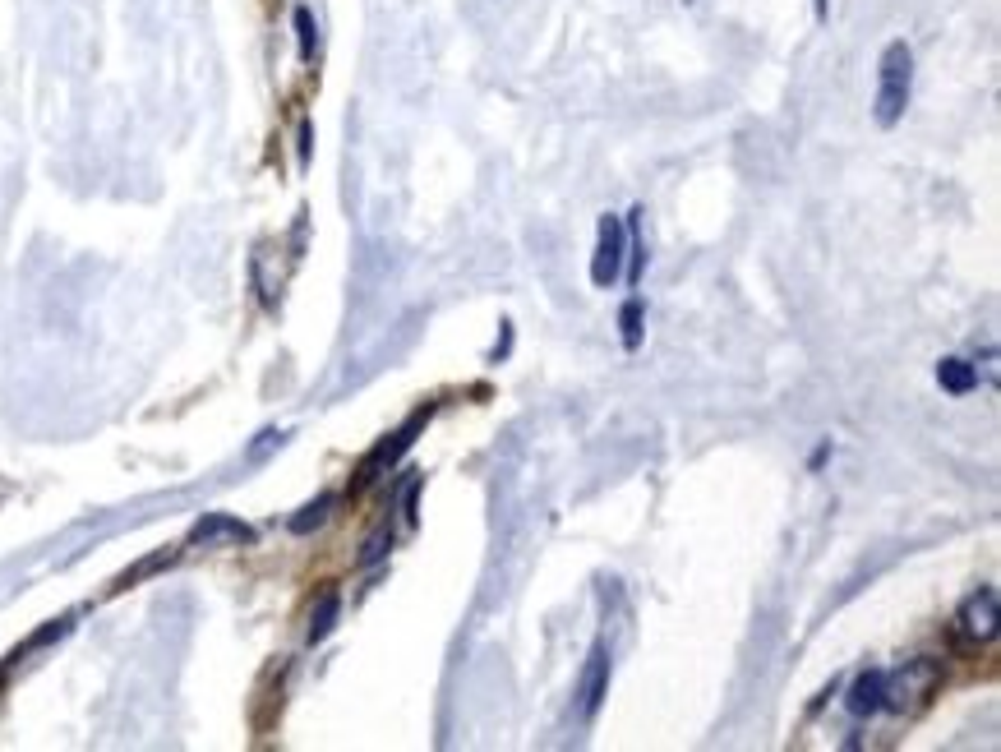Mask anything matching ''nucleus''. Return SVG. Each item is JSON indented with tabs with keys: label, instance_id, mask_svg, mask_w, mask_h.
Returning <instances> with one entry per match:
<instances>
[{
	"label": "nucleus",
	"instance_id": "f257e3e1",
	"mask_svg": "<svg viewBox=\"0 0 1001 752\" xmlns=\"http://www.w3.org/2000/svg\"><path fill=\"white\" fill-rule=\"evenodd\" d=\"M909 97H914V47L905 37L886 42L882 60H877V97H872V116L882 130L900 125L909 111Z\"/></svg>",
	"mask_w": 1001,
	"mask_h": 752
},
{
	"label": "nucleus",
	"instance_id": "f03ea898",
	"mask_svg": "<svg viewBox=\"0 0 1001 752\" xmlns=\"http://www.w3.org/2000/svg\"><path fill=\"white\" fill-rule=\"evenodd\" d=\"M937 679H942V665L928 656H918L909 660L905 669H895V674H886V688H882V711H905V706H918V702H928L932 688H937Z\"/></svg>",
	"mask_w": 1001,
	"mask_h": 752
},
{
	"label": "nucleus",
	"instance_id": "7ed1b4c3",
	"mask_svg": "<svg viewBox=\"0 0 1001 752\" xmlns=\"http://www.w3.org/2000/svg\"><path fill=\"white\" fill-rule=\"evenodd\" d=\"M609 674H614V656H609V642L600 637V642L591 646L586 665H582V679H577V716H582L586 725H591V720L600 716V706H605Z\"/></svg>",
	"mask_w": 1001,
	"mask_h": 752
},
{
	"label": "nucleus",
	"instance_id": "20e7f679",
	"mask_svg": "<svg viewBox=\"0 0 1001 752\" xmlns=\"http://www.w3.org/2000/svg\"><path fill=\"white\" fill-rule=\"evenodd\" d=\"M429 416H434V406H420V411H411V420H406L402 430H393V434H388V439L379 443V448H374L370 457H365V462H360V471H356V485H351V490H365V485H370V480H379V471H383V466H393L397 457H402L406 448H411V443H416V434H420V430H425V425H429Z\"/></svg>",
	"mask_w": 1001,
	"mask_h": 752
},
{
	"label": "nucleus",
	"instance_id": "39448f33",
	"mask_svg": "<svg viewBox=\"0 0 1001 752\" xmlns=\"http://www.w3.org/2000/svg\"><path fill=\"white\" fill-rule=\"evenodd\" d=\"M623 259H628V227H623V217L605 213L600 217L596 259H591V282L596 287H614L623 277Z\"/></svg>",
	"mask_w": 1001,
	"mask_h": 752
},
{
	"label": "nucleus",
	"instance_id": "423d86ee",
	"mask_svg": "<svg viewBox=\"0 0 1001 752\" xmlns=\"http://www.w3.org/2000/svg\"><path fill=\"white\" fill-rule=\"evenodd\" d=\"M955 628H960V637H969V642H992L997 637V591L992 586H983V591H974V596L960 605V614H955Z\"/></svg>",
	"mask_w": 1001,
	"mask_h": 752
},
{
	"label": "nucleus",
	"instance_id": "0eeeda50",
	"mask_svg": "<svg viewBox=\"0 0 1001 752\" xmlns=\"http://www.w3.org/2000/svg\"><path fill=\"white\" fill-rule=\"evenodd\" d=\"M213 540H236V545H250L254 526L236 522V517H227V513H203L199 522L190 526V545H213Z\"/></svg>",
	"mask_w": 1001,
	"mask_h": 752
},
{
	"label": "nucleus",
	"instance_id": "6e6552de",
	"mask_svg": "<svg viewBox=\"0 0 1001 752\" xmlns=\"http://www.w3.org/2000/svg\"><path fill=\"white\" fill-rule=\"evenodd\" d=\"M882 688H886V669H863L854 679V688H849L845 706H849V716L854 720H868L882 711Z\"/></svg>",
	"mask_w": 1001,
	"mask_h": 752
},
{
	"label": "nucleus",
	"instance_id": "1a4fd4ad",
	"mask_svg": "<svg viewBox=\"0 0 1001 752\" xmlns=\"http://www.w3.org/2000/svg\"><path fill=\"white\" fill-rule=\"evenodd\" d=\"M937 383H942L946 393L965 397L978 388V365H969V360H960V356H946L942 365H937Z\"/></svg>",
	"mask_w": 1001,
	"mask_h": 752
},
{
	"label": "nucleus",
	"instance_id": "9d476101",
	"mask_svg": "<svg viewBox=\"0 0 1001 752\" xmlns=\"http://www.w3.org/2000/svg\"><path fill=\"white\" fill-rule=\"evenodd\" d=\"M337 619H342V596H337V591H323L314 614H310V642H323V637L337 628Z\"/></svg>",
	"mask_w": 1001,
	"mask_h": 752
},
{
	"label": "nucleus",
	"instance_id": "9b49d317",
	"mask_svg": "<svg viewBox=\"0 0 1001 752\" xmlns=\"http://www.w3.org/2000/svg\"><path fill=\"white\" fill-rule=\"evenodd\" d=\"M333 508H337V499H333V494H319V499H314V503H305V508H300V513L291 517L286 526H291L296 536H310V531H319V526L328 522V513H333Z\"/></svg>",
	"mask_w": 1001,
	"mask_h": 752
},
{
	"label": "nucleus",
	"instance_id": "f8f14e48",
	"mask_svg": "<svg viewBox=\"0 0 1001 752\" xmlns=\"http://www.w3.org/2000/svg\"><path fill=\"white\" fill-rule=\"evenodd\" d=\"M291 24H296V47H300V60H314V51H319V24H314V10H310V5H296V14H291Z\"/></svg>",
	"mask_w": 1001,
	"mask_h": 752
},
{
	"label": "nucleus",
	"instance_id": "ddd939ff",
	"mask_svg": "<svg viewBox=\"0 0 1001 752\" xmlns=\"http://www.w3.org/2000/svg\"><path fill=\"white\" fill-rule=\"evenodd\" d=\"M619 328H623V347H628V351L642 347V300H637V296H632L628 305L619 310Z\"/></svg>",
	"mask_w": 1001,
	"mask_h": 752
},
{
	"label": "nucleus",
	"instance_id": "4468645a",
	"mask_svg": "<svg viewBox=\"0 0 1001 752\" xmlns=\"http://www.w3.org/2000/svg\"><path fill=\"white\" fill-rule=\"evenodd\" d=\"M171 563H176V550H162V554H153V559H143V563H134V568H130V573H125V577H120V591H125V586H134V582H139V577H153V573H162V568H171Z\"/></svg>",
	"mask_w": 1001,
	"mask_h": 752
},
{
	"label": "nucleus",
	"instance_id": "2eb2a0df",
	"mask_svg": "<svg viewBox=\"0 0 1001 752\" xmlns=\"http://www.w3.org/2000/svg\"><path fill=\"white\" fill-rule=\"evenodd\" d=\"M393 550V526H379L365 545H360V568H370V563H379L383 554Z\"/></svg>",
	"mask_w": 1001,
	"mask_h": 752
},
{
	"label": "nucleus",
	"instance_id": "dca6fc26",
	"mask_svg": "<svg viewBox=\"0 0 1001 752\" xmlns=\"http://www.w3.org/2000/svg\"><path fill=\"white\" fill-rule=\"evenodd\" d=\"M65 633H70V619H56L51 628H42V633H33V637H28V642L19 646V651H14V660H24L28 651H37V646H51L56 637H65Z\"/></svg>",
	"mask_w": 1001,
	"mask_h": 752
},
{
	"label": "nucleus",
	"instance_id": "f3484780",
	"mask_svg": "<svg viewBox=\"0 0 1001 752\" xmlns=\"http://www.w3.org/2000/svg\"><path fill=\"white\" fill-rule=\"evenodd\" d=\"M420 485H425V480H411V485H406V494H402V513H406V526H416V503H420Z\"/></svg>",
	"mask_w": 1001,
	"mask_h": 752
},
{
	"label": "nucleus",
	"instance_id": "a211bd4d",
	"mask_svg": "<svg viewBox=\"0 0 1001 752\" xmlns=\"http://www.w3.org/2000/svg\"><path fill=\"white\" fill-rule=\"evenodd\" d=\"M296 153H300V167H310V153H314V125H310V120H300V144H296Z\"/></svg>",
	"mask_w": 1001,
	"mask_h": 752
},
{
	"label": "nucleus",
	"instance_id": "6ab92c4d",
	"mask_svg": "<svg viewBox=\"0 0 1001 752\" xmlns=\"http://www.w3.org/2000/svg\"><path fill=\"white\" fill-rule=\"evenodd\" d=\"M259 439H263V443H254V448H250V462H259V457L268 453V448H277V443H282V434L268 430V434H259Z\"/></svg>",
	"mask_w": 1001,
	"mask_h": 752
},
{
	"label": "nucleus",
	"instance_id": "aec40b11",
	"mask_svg": "<svg viewBox=\"0 0 1001 752\" xmlns=\"http://www.w3.org/2000/svg\"><path fill=\"white\" fill-rule=\"evenodd\" d=\"M508 347H513V323H503V337H499V347H494V365L508 356Z\"/></svg>",
	"mask_w": 1001,
	"mask_h": 752
},
{
	"label": "nucleus",
	"instance_id": "412c9836",
	"mask_svg": "<svg viewBox=\"0 0 1001 752\" xmlns=\"http://www.w3.org/2000/svg\"><path fill=\"white\" fill-rule=\"evenodd\" d=\"M812 10H817V24L826 19V0H812Z\"/></svg>",
	"mask_w": 1001,
	"mask_h": 752
},
{
	"label": "nucleus",
	"instance_id": "4be33fe9",
	"mask_svg": "<svg viewBox=\"0 0 1001 752\" xmlns=\"http://www.w3.org/2000/svg\"><path fill=\"white\" fill-rule=\"evenodd\" d=\"M683 5H692V0H683Z\"/></svg>",
	"mask_w": 1001,
	"mask_h": 752
}]
</instances>
